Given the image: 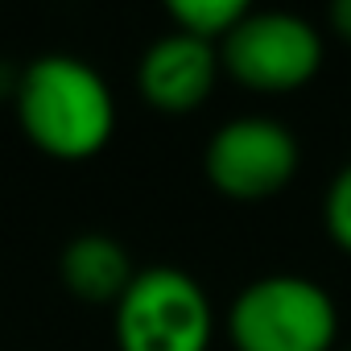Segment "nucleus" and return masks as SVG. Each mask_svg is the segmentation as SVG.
Segmentation results:
<instances>
[{
  "instance_id": "nucleus-1",
  "label": "nucleus",
  "mask_w": 351,
  "mask_h": 351,
  "mask_svg": "<svg viewBox=\"0 0 351 351\" xmlns=\"http://www.w3.org/2000/svg\"><path fill=\"white\" fill-rule=\"evenodd\" d=\"M13 108L25 141L54 161H87L116 132L108 79L75 54H38L13 83Z\"/></svg>"
},
{
  "instance_id": "nucleus-2",
  "label": "nucleus",
  "mask_w": 351,
  "mask_h": 351,
  "mask_svg": "<svg viewBox=\"0 0 351 351\" xmlns=\"http://www.w3.org/2000/svg\"><path fill=\"white\" fill-rule=\"evenodd\" d=\"M228 339L236 351H335L339 306L310 277L269 273L236 293Z\"/></svg>"
},
{
  "instance_id": "nucleus-3",
  "label": "nucleus",
  "mask_w": 351,
  "mask_h": 351,
  "mask_svg": "<svg viewBox=\"0 0 351 351\" xmlns=\"http://www.w3.org/2000/svg\"><path fill=\"white\" fill-rule=\"evenodd\" d=\"M112 335L116 351H211L215 310L186 269L149 265L112 306Z\"/></svg>"
},
{
  "instance_id": "nucleus-4",
  "label": "nucleus",
  "mask_w": 351,
  "mask_h": 351,
  "mask_svg": "<svg viewBox=\"0 0 351 351\" xmlns=\"http://www.w3.org/2000/svg\"><path fill=\"white\" fill-rule=\"evenodd\" d=\"M219 71L261 95L302 91L322 71V34L285 9H248L219 42Z\"/></svg>"
},
{
  "instance_id": "nucleus-5",
  "label": "nucleus",
  "mask_w": 351,
  "mask_h": 351,
  "mask_svg": "<svg viewBox=\"0 0 351 351\" xmlns=\"http://www.w3.org/2000/svg\"><path fill=\"white\" fill-rule=\"evenodd\" d=\"M302 165V145L273 116H236L219 124L203 153L207 182L232 203L277 199Z\"/></svg>"
},
{
  "instance_id": "nucleus-6",
  "label": "nucleus",
  "mask_w": 351,
  "mask_h": 351,
  "mask_svg": "<svg viewBox=\"0 0 351 351\" xmlns=\"http://www.w3.org/2000/svg\"><path fill=\"white\" fill-rule=\"evenodd\" d=\"M215 79H219V46H207L178 29L157 38L136 66L141 99L165 116L199 112L211 99Z\"/></svg>"
},
{
  "instance_id": "nucleus-7",
  "label": "nucleus",
  "mask_w": 351,
  "mask_h": 351,
  "mask_svg": "<svg viewBox=\"0 0 351 351\" xmlns=\"http://www.w3.org/2000/svg\"><path fill=\"white\" fill-rule=\"evenodd\" d=\"M58 277L83 306H116L136 277V261L116 236L79 232L58 252Z\"/></svg>"
},
{
  "instance_id": "nucleus-8",
  "label": "nucleus",
  "mask_w": 351,
  "mask_h": 351,
  "mask_svg": "<svg viewBox=\"0 0 351 351\" xmlns=\"http://www.w3.org/2000/svg\"><path fill=\"white\" fill-rule=\"evenodd\" d=\"M244 13H248L244 0H173V5H165V17L173 21V29L207 46H219L244 21Z\"/></svg>"
},
{
  "instance_id": "nucleus-9",
  "label": "nucleus",
  "mask_w": 351,
  "mask_h": 351,
  "mask_svg": "<svg viewBox=\"0 0 351 351\" xmlns=\"http://www.w3.org/2000/svg\"><path fill=\"white\" fill-rule=\"evenodd\" d=\"M322 228H326L330 244L351 256V161L335 173L322 195Z\"/></svg>"
},
{
  "instance_id": "nucleus-10",
  "label": "nucleus",
  "mask_w": 351,
  "mask_h": 351,
  "mask_svg": "<svg viewBox=\"0 0 351 351\" xmlns=\"http://www.w3.org/2000/svg\"><path fill=\"white\" fill-rule=\"evenodd\" d=\"M326 21H330L335 38L351 46V0H335V5H330V13H326Z\"/></svg>"
},
{
  "instance_id": "nucleus-11",
  "label": "nucleus",
  "mask_w": 351,
  "mask_h": 351,
  "mask_svg": "<svg viewBox=\"0 0 351 351\" xmlns=\"http://www.w3.org/2000/svg\"><path fill=\"white\" fill-rule=\"evenodd\" d=\"M347 351H351V347H347Z\"/></svg>"
}]
</instances>
